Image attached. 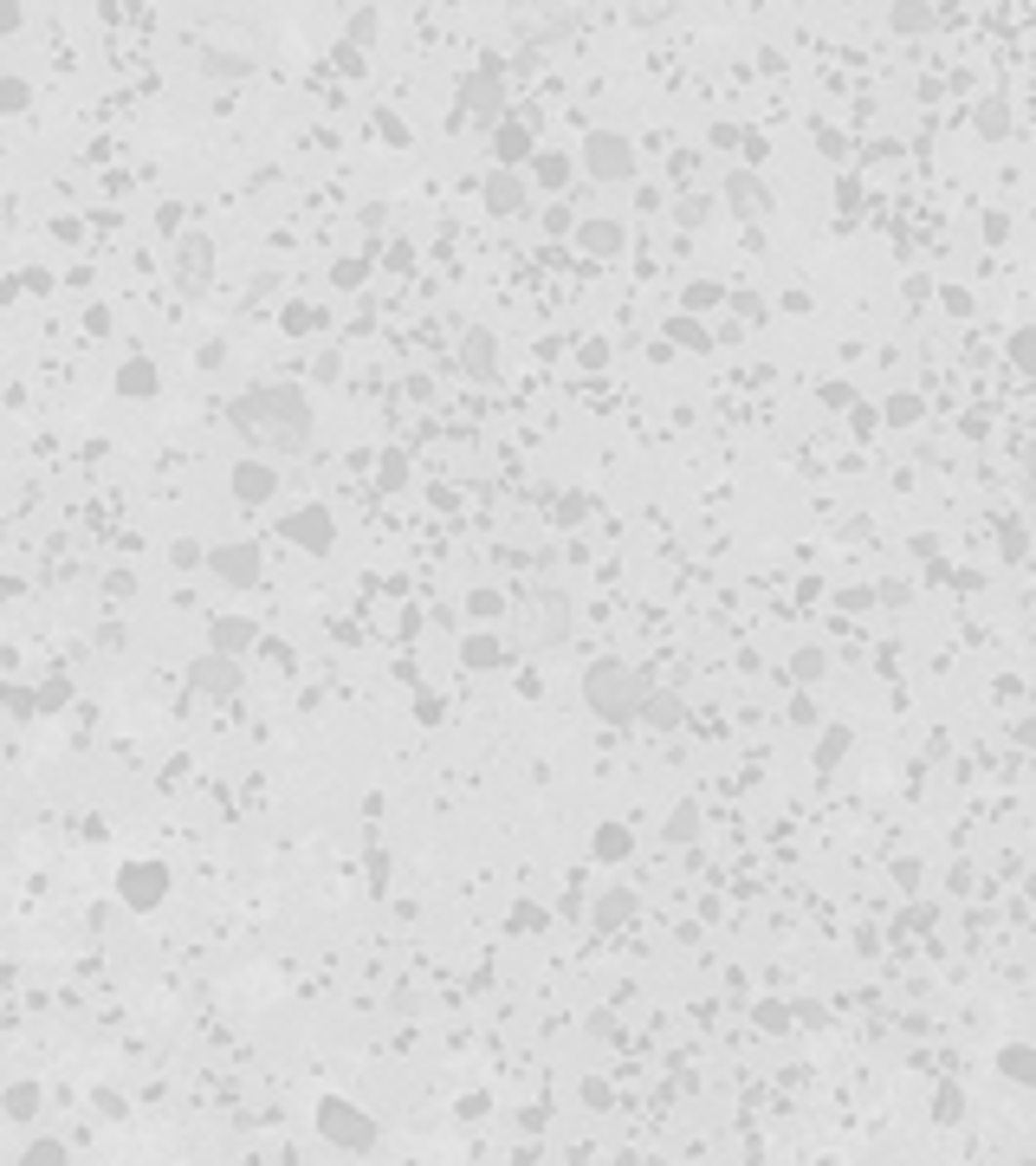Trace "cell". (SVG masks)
<instances>
[{
    "label": "cell",
    "instance_id": "1",
    "mask_svg": "<svg viewBox=\"0 0 1036 1166\" xmlns=\"http://www.w3.org/2000/svg\"><path fill=\"white\" fill-rule=\"evenodd\" d=\"M240 428H247L253 441H272V448H304L311 409H304L299 389H266V395H253L247 409H240Z\"/></svg>",
    "mask_w": 1036,
    "mask_h": 1166
},
{
    "label": "cell",
    "instance_id": "2",
    "mask_svg": "<svg viewBox=\"0 0 1036 1166\" xmlns=\"http://www.w3.org/2000/svg\"><path fill=\"white\" fill-rule=\"evenodd\" d=\"M583 156H590V176H603V181L628 176V143H622V137H609V130H596L590 143H583Z\"/></svg>",
    "mask_w": 1036,
    "mask_h": 1166
},
{
    "label": "cell",
    "instance_id": "3",
    "mask_svg": "<svg viewBox=\"0 0 1036 1166\" xmlns=\"http://www.w3.org/2000/svg\"><path fill=\"white\" fill-rule=\"evenodd\" d=\"M460 98H466L473 110H480V117H493V110H499V91H493V78H473V85H466Z\"/></svg>",
    "mask_w": 1036,
    "mask_h": 1166
},
{
    "label": "cell",
    "instance_id": "4",
    "mask_svg": "<svg viewBox=\"0 0 1036 1166\" xmlns=\"http://www.w3.org/2000/svg\"><path fill=\"white\" fill-rule=\"evenodd\" d=\"M162 895V868H130V901Z\"/></svg>",
    "mask_w": 1036,
    "mask_h": 1166
},
{
    "label": "cell",
    "instance_id": "5",
    "mask_svg": "<svg viewBox=\"0 0 1036 1166\" xmlns=\"http://www.w3.org/2000/svg\"><path fill=\"white\" fill-rule=\"evenodd\" d=\"M499 149H505V162H518V156H525V149H532V137H525V130H512V124H505V130H499Z\"/></svg>",
    "mask_w": 1036,
    "mask_h": 1166
},
{
    "label": "cell",
    "instance_id": "6",
    "mask_svg": "<svg viewBox=\"0 0 1036 1166\" xmlns=\"http://www.w3.org/2000/svg\"><path fill=\"white\" fill-rule=\"evenodd\" d=\"M512 201H518L512 176H499V181H493V208H499V215H512Z\"/></svg>",
    "mask_w": 1036,
    "mask_h": 1166
},
{
    "label": "cell",
    "instance_id": "7",
    "mask_svg": "<svg viewBox=\"0 0 1036 1166\" xmlns=\"http://www.w3.org/2000/svg\"><path fill=\"white\" fill-rule=\"evenodd\" d=\"M978 130H991V137H1004V110H998V104H984V110H978Z\"/></svg>",
    "mask_w": 1036,
    "mask_h": 1166
},
{
    "label": "cell",
    "instance_id": "8",
    "mask_svg": "<svg viewBox=\"0 0 1036 1166\" xmlns=\"http://www.w3.org/2000/svg\"><path fill=\"white\" fill-rule=\"evenodd\" d=\"M667 7H674V0H635V20H661Z\"/></svg>",
    "mask_w": 1036,
    "mask_h": 1166
}]
</instances>
